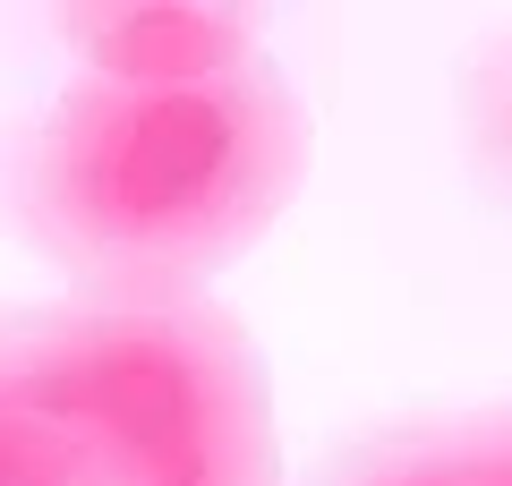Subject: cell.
Instances as JSON below:
<instances>
[{
	"instance_id": "cell-1",
	"label": "cell",
	"mask_w": 512,
	"mask_h": 486,
	"mask_svg": "<svg viewBox=\"0 0 512 486\" xmlns=\"http://www.w3.org/2000/svg\"><path fill=\"white\" fill-rule=\"evenodd\" d=\"M308 111L274 60L197 86L77 77L18 171V222L103 299H188L291 214Z\"/></svg>"
},
{
	"instance_id": "cell-2",
	"label": "cell",
	"mask_w": 512,
	"mask_h": 486,
	"mask_svg": "<svg viewBox=\"0 0 512 486\" xmlns=\"http://www.w3.org/2000/svg\"><path fill=\"white\" fill-rule=\"evenodd\" d=\"M0 486H274V393L205 299L0 324Z\"/></svg>"
},
{
	"instance_id": "cell-3",
	"label": "cell",
	"mask_w": 512,
	"mask_h": 486,
	"mask_svg": "<svg viewBox=\"0 0 512 486\" xmlns=\"http://www.w3.org/2000/svg\"><path fill=\"white\" fill-rule=\"evenodd\" d=\"M60 43L86 60V77L111 86H197V77L248 69L256 18L222 0H120V9H69Z\"/></svg>"
},
{
	"instance_id": "cell-4",
	"label": "cell",
	"mask_w": 512,
	"mask_h": 486,
	"mask_svg": "<svg viewBox=\"0 0 512 486\" xmlns=\"http://www.w3.org/2000/svg\"><path fill=\"white\" fill-rule=\"evenodd\" d=\"M359 486H512V410L444 418L367 452Z\"/></svg>"
}]
</instances>
